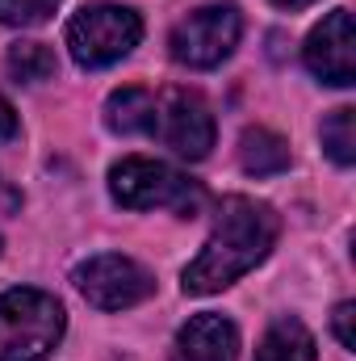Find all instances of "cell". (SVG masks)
Masks as SVG:
<instances>
[{"label": "cell", "instance_id": "obj_10", "mask_svg": "<svg viewBox=\"0 0 356 361\" xmlns=\"http://www.w3.org/2000/svg\"><path fill=\"white\" fill-rule=\"evenodd\" d=\"M155 109H160L155 92L139 89V85H126V89L109 92V101H105V126L113 135H155Z\"/></svg>", "mask_w": 356, "mask_h": 361}, {"label": "cell", "instance_id": "obj_15", "mask_svg": "<svg viewBox=\"0 0 356 361\" xmlns=\"http://www.w3.org/2000/svg\"><path fill=\"white\" fill-rule=\"evenodd\" d=\"M59 0H0V21L4 25H42Z\"/></svg>", "mask_w": 356, "mask_h": 361}, {"label": "cell", "instance_id": "obj_9", "mask_svg": "<svg viewBox=\"0 0 356 361\" xmlns=\"http://www.w3.org/2000/svg\"><path fill=\"white\" fill-rule=\"evenodd\" d=\"M239 357V332L227 315L201 311L177 332L172 361H235Z\"/></svg>", "mask_w": 356, "mask_h": 361}, {"label": "cell", "instance_id": "obj_11", "mask_svg": "<svg viewBox=\"0 0 356 361\" xmlns=\"http://www.w3.org/2000/svg\"><path fill=\"white\" fill-rule=\"evenodd\" d=\"M239 164H243V173H252V177H276V173L289 169V147H285V139H281L276 130L252 126V130H243V139H239Z\"/></svg>", "mask_w": 356, "mask_h": 361}, {"label": "cell", "instance_id": "obj_8", "mask_svg": "<svg viewBox=\"0 0 356 361\" xmlns=\"http://www.w3.org/2000/svg\"><path fill=\"white\" fill-rule=\"evenodd\" d=\"M306 68L336 89H348L356 80V38H352V13L331 8L306 38Z\"/></svg>", "mask_w": 356, "mask_h": 361}, {"label": "cell", "instance_id": "obj_2", "mask_svg": "<svg viewBox=\"0 0 356 361\" xmlns=\"http://www.w3.org/2000/svg\"><path fill=\"white\" fill-rule=\"evenodd\" d=\"M68 328V311L55 294L17 286L0 294V361H42Z\"/></svg>", "mask_w": 356, "mask_h": 361}, {"label": "cell", "instance_id": "obj_4", "mask_svg": "<svg viewBox=\"0 0 356 361\" xmlns=\"http://www.w3.org/2000/svg\"><path fill=\"white\" fill-rule=\"evenodd\" d=\"M143 38V21L126 4H89L68 21V51L80 68H109Z\"/></svg>", "mask_w": 356, "mask_h": 361}, {"label": "cell", "instance_id": "obj_12", "mask_svg": "<svg viewBox=\"0 0 356 361\" xmlns=\"http://www.w3.org/2000/svg\"><path fill=\"white\" fill-rule=\"evenodd\" d=\"M256 361H314V336H310V328L302 319H293V315H281L260 336Z\"/></svg>", "mask_w": 356, "mask_h": 361}, {"label": "cell", "instance_id": "obj_16", "mask_svg": "<svg viewBox=\"0 0 356 361\" xmlns=\"http://www.w3.org/2000/svg\"><path fill=\"white\" fill-rule=\"evenodd\" d=\"M352 315H356V307H352V302H340V307H336V319H331V324H336V336H340V345H344V349H356Z\"/></svg>", "mask_w": 356, "mask_h": 361}, {"label": "cell", "instance_id": "obj_6", "mask_svg": "<svg viewBox=\"0 0 356 361\" xmlns=\"http://www.w3.org/2000/svg\"><path fill=\"white\" fill-rule=\"evenodd\" d=\"M76 290L96 311H126V307H139L143 298H151L155 281L139 261L105 252V257H92L76 269Z\"/></svg>", "mask_w": 356, "mask_h": 361}, {"label": "cell", "instance_id": "obj_7", "mask_svg": "<svg viewBox=\"0 0 356 361\" xmlns=\"http://www.w3.org/2000/svg\"><path fill=\"white\" fill-rule=\"evenodd\" d=\"M155 139L164 147H172L177 156H184V160H205L210 147H214V114H210V105L189 89L160 92Z\"/></svg>", "mask_w": 356, "mask_h": 361}, {"label": "cell", "instance_id": "obj_5", "mask_svg": "<svg viewBox=\"0 0 356 361\" xmlns=\"http://www.w3.org/2000/svg\"><path fill=\"white\" fill-rule=\"evenodd\" d=\"M239 34H243V13L235 4H205L177 21L168 47L172 59L184 68H218L239 47Z\"/></svg>", "mask_w": 356, "mask_h": 361}, {"label": "cell", "instance_id": "obj_13", "mask_svg": "<svg viewBox=\"0 0 356 361\" xmlns=\"http://www.w3.org/2000/svg\"><path fill=\"white\" fill-rule=\"evenodd\" d=\"M55 68H59V59H55V51H51L46 42L25 38V42H13V47H8V72H13L17 80H25V85L51 80Z\"/></svg>", "mask_w": 356, "mask_h": 361}, {"label": "cell", "instance_id": "obj_1", "mask_svg": "<svg viewBox=\"0 0 356 361\" xmlns=\"http://www.w3.org/2000/svg\"><path fill=\"white\" fill-rule=\"evenodd\" d=\"M281 235V219L276 210L256 202V197H222L218 214H214V231L205 240V248L189 261V269L180 273L184 294H218L231 281H239L243 273H252L276 244Z\"/></svg>", "mask_w": 356, "mask_h": 361}, {"label": "cell", "instance_id": "obj_14", "mask_svg": "<svg viewBox=\"0 0 356 361\" xmlns=\"http://www.w3.org/2000/svg\"><path fill=\"white\" fill-rule=\"evenodd\" d=\"M323 147H327V156L340 164V169H348L356 160V109L352 105H340V109H331L327 118H323Z\"/></svg>", "mask_w": 356, "mask_h": 361}, {"label": "cell", "instance_id": "obj_3", "mask_svg": "<svg viewBox=\"0 0 356 361\" xmlns=\"http://www.w3.org/2000/svg\"><path fill=\"white\" fill-rule=\"evenodd\" d=\"M109 193L126 210H177V214H197L201 189L164 160L147 156H126L109 169Z\"/></svg>", "mask_w": 356, "mask_h": 361}, {"label": "cell", "instance_id": "obj_17", "mask_svg": "<svg viewBox=\"0 0 356 361\" xmlns=\"http://www.w3.org/2000/svg\"><path fill=\"white\" fill-rule=\"evenodd\" d=\"M21 135V122H17V109H13V101L0 92V147L4 143H13Z\"/></svg>", "mask_w": 356, "mask_h": 361}, {"label": "cell", "instance_id": "obj_19", "mask_svg": "<svg viewBox=\"0 0 356 361\" xmlns=\"http://www.w3.org/2000/svg\"><path fill=\"white\" fill-rule=\"evenodd\" d=\"M272 4H281V8H306V4H314V0H272Z\"/></svg>", "mask_w": 356, "mask_h": 361}, {"label": "cell", "instance_id": "obj_18", "mask_svg": "<svg viewBox=\"0 0 356 361\" xmlns=\"http://www.w3.org/2000/svg\"><path fill=\"white\" fill-rule=\"evenodd\" d=\"M17 210H21V193L0 177V219H8V214H17Z\"/></svg>", "mask_w": 356, "mask_h": 361}]
</instances>
